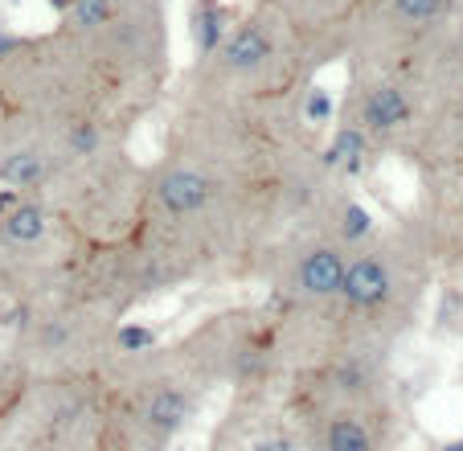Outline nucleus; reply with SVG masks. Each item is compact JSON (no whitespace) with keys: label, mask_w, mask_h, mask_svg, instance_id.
<instances>
[{"label":"nucleus","mask_w":463,"mask_h":451,"mask_svg":"<svg viewBox=\"0 0 463 451\" xmlns=\"http://www.w3.org/2000/svg\"><path fill=\"white\" fill-rule=\"evenodd\" d=\"M393 295H398V267L382 246L357 243L349 254V271H345V283L336 304L345 308V316H357V321H382L393 308Z\"/></svg>","instance_id":"f03ea898"},{"label":"nucleus","mask_w":463,"mask_h":451,"mask_svg":"<svg viewBox=\"0 0 463 451\" xmlns=\"http://www.w3.org/2000/svg\"><path fill=\"white\" fill-rule=\"evenodd\" d=\"M414 115L411 107V95H406L398 82L390 79H365L353 87V111L349 120L357 123V128L369 131V139L373 136H390V131L406 128Z\"/></svg>","instance_id":"39448f33"},{"label":"nucleus","mask_w":463,"mask_h":451,"mask_svg":"<svg viewBox=\"0 0 463 451\" xmlns=\"http://www.w3.org/2000/svg\"><path fill=\"white\" fill-rule=\"evenodd\" d=\"M0 123H5V107H0Z\"/></svg>","instance_id":"f3484780"},{"label":"nucleus","mask_w":463,"mask_h":451,"mask_svg":"<svg viewBox=\"0 0 463 451\" xmlns=\"http://www.w3.org/2000/svg\"><path fill=\"white\" fill-rule=\"evenodd\" d=\"M365 152H369V131L357 128L353 120H345L333 136V148L324 152V165L333 168V173H357Z\"/></svg>","instance_id":"1a4fd4ad"},{"label":"nucleus","mask_w":463,"mask_h":451,"mask_svg":"<svg viewBox=\"0 0 463 451\" xmlns=\"http://www.w3.org/2000/svg\"><path fill=\"white\" fill-rule=\"evenodd\" d=\"M189 29H193L197 53L210 58L222 45V37H226V13H222L218 0H197V5H193V17H189Z\"/></svg>","instance_id":"9b49d317"},{"label":"nucleus","mask_w":463,"mask_h":451,"mask_svg":"<svg viewBox=\"0 0 463 451\" xmlns=\"http://www.w3.org/2000/svg\"><path fill=\"white\" fill-rule=\"evenodd\" d=\"M349 254H353V246L345 238H336V230L333 235L304 238L291 251L288 267H283V283L304 304H336L345 271H349Z\"/></svg>","instance_id":"f257e3e1"},{"label":"nucleus","mask_w":463,"mask_h":451,"mask_svg":"<svg viewBox=\"0 0 463 451\" xmlns=\"http://www.w3.org/2000/svg\"><path fill=\"white\" fill-rule=\"evenodd\" d=\"M115 5H123V9H152V0H115Z\"/></svg>","instance_id":"dca6fc26"},{"label":"nucleus","mask_w":463,"mask_h":451,"mask_svg":"<svg viewBox=\"0 0 463 451\" xmlns=\"http://www.w3.org/2000/svg\"><path fill=\"white\" fill-rule=\"evenodd\" d=\"M50 243V206L37 193H21L0 214V251L5 254H37Z\"/></svg>","instance_id":"423d86ee"},{"label":"nucleus","mask_w":463,"mask_h":451,"mask_svg":"<svg viewBox=\"0 0 463 451\" xmlns=\"http://www.w3.org/2000/svg\"><path fill=\"white\" fill-rule=\"evenodd\" d=\"M210 58H213V79L250 82L279 58V34H275V25L267 17H246L234 29H226L222 45Z\"/></svg>","instance_id":"20e7f679"},{"label":"nucleus","mask_w":463,"mask_h":451,"mask_svg":"<svg viewBox=\"0 0 463 451\" xmlns=\"http://www.w3.org/2000/svg\"><path fill=\"white\" fill-rule=\"evenodd\" d=\"M320 451H377V431L361 410H328L320 423Z\"/></svg>","instance_id":"6e6552de"},{"label":"nucleus","mask_w":463,"mask_h":451,"mask_svg":"<svg viewBox=\"0 0 463 451\" xmlns=\"http://www.w3.org/2000/svg\"><path fill=\"white\" fill-rule=\"evenodd\" d=\"M254 451H291V443L283 439V435H262V439L254 443Z\"/></svg>","instance_id":"2eb2a0df"},{"label":"nucleus","mask_w":463,"mask_h":451,"mask_svg":"<svg viewBox=\"0 0 463 451\" xmlns=\"http://www.w3.org/2000/svg\"><path fill=\"white\" fill-rule=\"evenodd\" d=\"M189 415H193V394L184 390L181 382H173V378L152 382L140 398V423H144V431L156 435V439H173Z\"/></svg>","instance_id":"0eeeda50"},{"label":"nucleus","mask_w":463,"mask_h":451,"mask_svg":"<svg viewBox=\"0 0 463 451\" xmlns=\"http://www.w3.org/2000/svg\"><path fill=\"white\" fill-rule=\"evenodd\" d=\"M369 235H373V217H369V209L361 206V201H345V206L336 209V238H345L349 246H357V243H369Z\"/></svg>","instance_id":"f8f14e48"},{"label":"nucleus","mask_w":463,"mask_h":451,"mask_svg":"<svg viewBox=\"0 0 463 451\" xmlns=\"http://www.w3.org/2000/svg\"><path fill=\"white\" fill-rule=\"evenodd\" d=\"M115 345L123 349V353H152L156 349V329H148V324H123V329H115Z\"/></svg>","instance_id":"ddd939ff"},{"label":"nucleus","mask_w":463,"mask_h":451,"mask_svg":"<svg viewBox=\"0 0 463 451\" xmlns=\"http://www.w3.org/2000/svg\"><path fill=\"white\" fill-rule=\"evenodd\" d=\"M304 120L307 123H324V120H333V95L324 87H312L304 99Z\"/></svg>","instance_id":"4468645a"},{"label":"nucleus","mask_w":463,"mask_h":451,"mask_svg":"<svg viewBox=\"0 0 463 451\" xmlns=\"http://www.w3.org/2000/svg\"><path fill=\"white\" fill-rule=\"evenodd\" d=\"M447 9H451V0H385L377 5V13H385V21L398 29H427Z\"/></svg>","instance_id":"9d476101"},{"label":"nucleus","mask_w":463,"mask_h":451,"mask_svg":"<svg viewBox=\"0 0 463 451\" xmlns=\"http://www.w3.org/2000/svg\"><path fill=\"white\" fill-rule=\"evenodd\" d=\"M148 197L168 222H197L218 201V177L197 160H173L152 173Z\"/></svg>","instance_id":"7ed1b4c3"}]
</instances>
